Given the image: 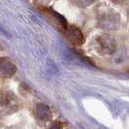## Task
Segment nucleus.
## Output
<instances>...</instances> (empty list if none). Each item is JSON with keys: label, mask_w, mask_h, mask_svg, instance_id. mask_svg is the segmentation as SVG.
Masks as SVG:
<instances>
[{"label": "nucleus", "mask_w": 129, "mask_h": 129, "mask_svg": "<svg viewBox=\"0 0 129 129\" xmlns=\"http://www.w3.org/2000/svg\"><path fill=\"white\" fill-rule=\"evenodd\" d=\"M111 1H113V2H115V3H123V2H125L126 0H111Z\"/></svg>", "instance_id": "9"}, {"label": "nucleus", "mask_w": 129, "mask_h": 129, "mask_svg": "<svg viewBox=\"0 0 129 129\" xmlns=\"http://www.w3.org/2000/svg\"><path fill=\"white\" fill-rule=\"evenodd\" d=\"M17 68L14 63L8 59H0V76L3 78H10L15 75Z\"/></svg>", "instance_id": "5"}, {"label": "nucleus", "mask_w": 129, "mask_h": 129, "mask_svg": "<svg viewBox=\"0 0 129 129\" xmlns=\"http://www.w3.org/2000/svg\"><path fill=\"white\" fill-rule=\"evenodd\" d=\"M66 36L68 40L75 46H82L84 43V36L83 32L75 25H68L66 30Z\"/></svg>", "instance_id": "4"}, {"label": "nucleus", "mask_w": 129, "mask_h": 129, "mask_svg": "<svg viewBox=\"0 0 129 129\" xmlns=\"http://www.w3.org/2000/svg\"><path fill=\"white\" fill-rule=\"evenodd\" d=\"M93 48L97 53L101 55L113 54L116 50V41L112 35L108 33H104L95 38L93 43Z\"/></svg>", "instance_id": "2"}, {"label": "nucleus", "mask_w": 129, "mask_h": 129, "mask_svg": "<svg viewBox=\"0 0 129 129\" xmlns=\"http://www.w3.org/2000/svg\"><path fill=\"white\" fill-rule=\"evenodd\" d=\"M127 16H128V19H129V5H128V8H127Z\"/></svg>", "instance_id": "10"}, {"label": "nucleus", "mask_w": 129, "mask_h": 129, "mask_svg": "<svg viewBox=\"0 0 129 129\" xmlns=\"http://www.w3.org/2000/svg\"><path fill=\"white\" fill-rule=\"evenodd\" d=\"M43 14L48 18L49 21L52 22L58 30L65 32V30H66V28H67L68 25H67V22H66V20H65V19L62 16L58 15L56 12L52 11L51 9H46V10H44Z\"/></svg>", "instance_id": "3"}, {"label": "nucleus", "mask_w": 129, "mask_h": 129, "mask_svg": "<svg viewBox=\"0 0 129 129\" xmlns=\"http://www.w3.org/2000/svg\"><path fill=\"white\" fill-rule=\"evenodd\" d=\"M119 15L112 9L105 8L98 14V25L106 31L116 30L119 26Z\"/></svg>", "instance_id": "1"}, {"label": "nucleus", "mask_w": 129, "mask_h": 129, "mask_svg": "<svg viewBox=\"0 0 129 129\" xmlns=\"http://www.w3.org/2000/svg\"><path fill=\"white\" fill-rule=\"evenodd\" d=\"M128 59V51L125 48H120V49H116V52L113 53V57L112 61L116 65L123 64L127 61Z\"/></svg>", "instance_id": "6"}, {"label": "nucleus", "mask_w": 129, "mask_h": 129, "mask_svg": "<svg viewBox=\"0 0 129 129\" xmlns=\"http://www.w3.org/2000/svg\"><path fill=\"white\" fill-rule=\"evenodd\" d=\"M37 118L41 121H47L51 117V110L45 104H39L36 109Z\"/></svg>", "instance_id": "7"}, {"label": "nucleus", "mask_w": 129, "mask_h": 129, "mask_svg": "<svg viewBox=\"0 0 129 129\" xmlns=\"http://www.w3.org/2000/svg\"><path fill=\"white\" fill-rule=\"evenodd\" d=\"M73 5L79 8H86V7L90 6L91 4L95 1V0H70Z\"/></svg>", "instance_id": "8"}]
</instances>
